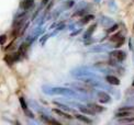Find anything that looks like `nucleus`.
<instances>
[{
	"label": "nucleus",
	"mask_w": 134,
	"mask_h": 125,
	"mask_svg": "<svg viewBox=\"0 0 134 125\" xmlns=\"http://www.w3.org/2000/svg\"><path fill=\"white\" fill-rule=\"evenodd\" d=\"M134 121V117H131V119H123V120H120V122H122V123H126V122H133Z\"/></svg>",
	"instance_id": "nucleus-19"
},
{
	"label": "nucleus",
	"mask_w": 134,
	"mask_h": 125,
	"mask_svg": "<svg viewBox=\"0 0 134 125\" xmlns=\"http://www.w3.org/2000/svg\"><path fill=\"white\" fill-rule=\"evenodd\" d=\"M130 114H131V111H129V110H121L120 109V111L115 114V116H117V117H126V116H129Z\"/></svg>",
	"instance_id": "nucleus-5"
},
{
	"label": "nucleus",
	"mask_w": 134,
	"mask_h": 125,
	"mask_svg": "<svg viewBox=\"0 0 134 125\" xmlns=\"http://www.w3.org/2000/svg\"><path fill=\"white\" fill-rule=\"evenodd\" d=\"M42 2L44 3V5H46V3L48 2V0H42Z\"/></svg>",
	"instance_id": "nucleus-21"
},
{
	"label": "nucleus",
	"mask_w": 134,
	"mask_h": 125,
	"mask_svg": "<svg viewBox=\"0 0 134 125\" xmlns=\"http://www.w3.org/2000/svg\"><path fill=\"white\" fill-rule=\"evenodd\" d=\"M121 38H122V36H121V33H117V34H114V35L111 36V38H110V41H111V42H115V43H117Z\"/></svg>",
	"instance_id": "nucleus-14"
},
{
	"label": "nucleus",
	"mask_w": 134,
	"mask_h": 125,
	"mask_svg": "<svg viewBox=\"0 0 134 125\" xmlns=\"http://www.w3.org/2000/svg\"><path fill=\"white\" fill-rule=\"evenodd\" d=\"M80 111L83 112V113H86V114H90V115H92V114H95V112L92 111V110L89 108H83V106H80Z\"/></svg>",
	"instance_id": "nucleus-13"
},
{
	"label": "nucleus",
	"mask_w": 134,
	"mask_h": 125,
	"mask_svg": "<svg viewBox=\"0 0 134 125\" xmlns=\"http://www.w3.org/2000/svg\"><path fill=\"white\" fill-rule=\"evenodd\" d=\"M95 19V16L94 14H87V16H85L83 19H81V23L83 24H87L88 22H90L91 20Z\"/></svg>",
	"instance_id": "nucleus-8"
},
{
	"label": "nucleus",
	"mask_w": 134,
	"mask_h": 125,
	"mask_svg": "<svg viewBox=\"0 0 134 125\" xmlns=\"http://www.w3.org/2000/svg\"><path fill=\"white\" fill-rule=\"evenodd\" d=\"M111 56L114 57V58H117V59L120 60V61L125 59V53L122 52V51H115V52H112V53H111Z\"/></svg>",
	"instance_id": "nucleus-1"
},
{
	"label": "nucleus",
	"mask_w": 134,
	"mask_h": 125,
	"mask_svg": "<svg viewBox=\"0 0 134 125\" xmlns=\"http://www.w3.org/2000/svg\"><path fill=\"white\" fill-rule=\"evenodd\" d=\"M88 106H89V108H90L95 113H100V112L105 111V109H103L102 106H100V105L96 104V103H90V104H88Z\"/></svg>",
	"instance_id": "nucleus-4"
},
{
	"label": "nucleus",
	"mask_w": 134,
	"mask_h": 125,
	"mask_svg": "<svg viewBox=\"0 0 134 125\" xmlns=\"http://www.w3.org/2000/svg\"><path fill=\"white\" fill-rule=\"evenodd\" d=\"M54 111V113H56V114H58V115H61V116H63V117H66V119H73V116H70L69 114H67V113H64L63 111H61V110H57V109H54L53 110Z\"/></svg>",
	"instance_id": "nucleus-9"
},
{
	"label": "nucleus",
	"mask_w": 134,
	"mask_h": 125,
	"mask_svg": "<svg viewBox=\"0 0 134 125\" xmlns=\"http://www.w3.org/2000/svg\"><path fill=\"white\" fill-rule=\"evenodd\" d=\"M33 1H34V0H23V2H22V8L24 10L30 9L33 5Z\"/></svg>",
	"instance_id": "nucleus-7"
},
{
	"label": "nucleus",
	"mask_w": 134,
	"mask_h": 125,
	"mask_svg": "<svg viewBox=\"0 0 134 125\" xmlns=\"http://www.w3.org/2000/svg\"><path fill=\"white\" fill-rule=\"evenodd\" d=\"M132 84H133V86H134V81H133V83H132Z\"/></svg>",
	"instance_id": "nucleus-22"
},
{
	"label": "nucleus",
	"mask_w": 134,
	"mask_h": 125,
	"mask_svg": "<svg viewBox=\"0 0 134 125\" xmlns=\"http://www.w3.org/2000/svg\"><path fill=\"white\" fill-rule=\"evenodd\" d=\"M19 100H20V103H21V106H22V109H23L24 111H25V110H27V108H28V106H27V103H25L24 99H23V98H20Z\"/></svg>",
	"instance_id": "nucleus-15"
},
{
	"label": "nucleus",
	"mask_w": 134,
	"mask_h": 125,
	"mask_svg": "<svg viewBox=\"0 0 134 125\" xmlns=\"http://www.w3.org/2000/svg\"><path fill=\"white\" fill-rule=\"evenodd\" d=\"M25 113H27V115H29V117H33V113H31L30 111H28V109L25 110Z\"/></svg>",
	"instance_id": "nucleus-20"
},
{
	"label": "nucleus",
	"mask_w": 134,
	"mask_h": 125,
	"mask_svg": "<svg viewBox=\"0 0 134 125\" xmlns=\"http://www.w3.org/2000/svg\"><path fill=\"white\" fill-rule=\"evenodd\" d=\"M123 43H124V38H121V39L117 42V44H115V47H117V48H119V47H120Z\"/></svg>",
	"instance_id": "nucleus-16"
},
{
	"label": "nucleus",
	"mask_w": 134,
	"mask_h": 125,
	"mask_svg": "<svg viewBox=\"0 0 134 125\" xmlns=\"http://www.w3.org/2000/svg\"><path fill=\"white\" fill-rule=\"evenodd\" d=\"M27 49H28V45H27V44H22L18 53L20 54V56H24L25 53H27Z\"/></svg>",
	"instance_id": "nucleus-12"
},
{
	"label": "nucleus",
	"mask_w": 134,
	"mask_h": 125,
	"mask_svg": "<svg viewBox=\"0 0 134 125\" xmlns=\"http://www.w3.org/2000/svg\"><path fill=\"white\" fill-rule=\"evenodd\" d=\"M106 80L108 82H109L110 84H113V86H119L120 84V80H119L117 77H114V76H107L106 77Z\"/></svg>",
	"instance_id": "nucleus-3"
},
{
	"label": "nucleus",
	"mask_w": 134,
	"mask_h": 125,
	"mask_svg": "<svg viewBox=\"0 0 134 125\" xmlns=\"http://www.w3.org/2000/svg\"><path fill=\"white\" fill-rule=\"evenodd\" d=\"M76 119L80 120L81 122H85V123H87V124H90L91 123V120L90 119H88V117L84 116V115H80V114H76Z\"/></svg>",
	"instance_id": "nucleus-11"
},
{
	"label": "nucleus",
	"mask_w": 134,
	"mask_h": 125,
	"mask_svg": "<svg viewBox=\"0 0 134 125\" xmlns=\"http://www.w3.org/2000/svg\"><path fill=\"white\" fill-rule=\"evenodd\" d=\"M118 28H119V25L118 24H114L113 27H111L109 30H108V33H111V32H114V31H117L118 30Z\"/></svg>",
	"instance_id": "nucleus-17"
},
{
	"label": "nucleus",
	"mask_w": 134,
	"mask_h": 125,
	"mask_svg": "<svg viewBox=\"0 0 134 125\" xmlns=\"http://www.w3.org/2000/svg\"><path fill=\"white\" fill-rule=\"evenodd\" d=\"M3 59H5V61H6L8 65H12L13 62L16 61V60H14V57H13V54H8V55H6Z\"/></svg>",
	"instance_id": "nucleus-6"
},
{
	"label": "nucleus",
	"mask_w": 134,
	"mask_h": 125,
	"mask_svg": "<svg viewBox=\"0 0 134 125\" xmlns=\"http://www.w3.org/2000/svg\"><path fill=\"white\" fill-rule=\"evenodd\" d=\"M6 41H7V36L6 35H0V44L3 45V44L6 43Z\"/></svg>",
	"instance_id": "nucleus-18"
},
{
	"label": "nucleus",
	"mask_w": 134,
	"mask_h": 125,
	"mask_svg": "<svg viewBox=\"0 0 134 125\" xmlns=\"http://www.w3.org/2000/svg\"><path fill=\"white\" fill-rule=\"evenodd\" d=\"M98 98H99V101L101 102V103H108V102L110 101V95L107 94L106 92H99Z\"/></svg>",
	"instance_id": "nucleus-2"
},
{
	"label": "nucleus",
	"mask_w": 134,
	"mask_h": 125,
	"mask_svg": "<svg viewBox=\"0 0 134 125\" xmlns=\"http://www.w3.org/2000/svg\"><path fill=\"white\" fill-rule=\"evenodd\" d=\"M96 27H97V24H94V25H91V27H90V28L88 29V31H87L86 33H85L84 38H85V39H87V38H89V36H90V35L92 34V33H94V31L96 30Z\"/></svg>",
	"instance_id": "nucleus-10"
}]
</instances>
